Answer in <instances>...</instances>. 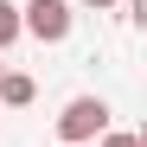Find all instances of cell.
<instances>
[{
	"mask_svg": "<svg viewBox=\"0 0 147 147\" xmlns=\"http://www.w3.org/2000/svg\"><path fill=\"white\" fill-rule=\"evenodd\" d=\"M26 32H19V7L13 0H0V51H7V45H19Z\"/></svg>",
	"mask_w": 147,
	"mask_h": 147,
	"instance_id": "cell-4",
	"label": "cell"
},
{
	"mask_svg": "<svg viewBox=\"0 0 147 147\" xmlns=\"http://www.w3.org/2000/svg\"><path fill=\"white\" fill-rule=\"evenodd\" d=\"M70 7H96V13H115L121 0H70Z\"/></svg>",
	"mask_w": 147,
	"mask_h": 147,
	"instance_id": "cell-6",
	"label": "cell"
},
{
	"mask_svg": "<svg viewBox=\"0 0 147 147\" xmlns=\"http://www.w3.org/2000/svg\"><path fill=\"white\" fill-rule=\"evenodd\" d=\"M32 96H38V83L26 70H0V109H26Z\"/></svg>",
	"mask_w": 147,
	"mask_h": 147,
	"instance_id": "cell-3",
	"label": "cell"
},
{
	"mask_svg": "<svg viewBox=\"0 0 147 147\" xmlns=\"http://www.w3.org/2000/svg\"><path fill=\"white\" fill-rule=\"evenodd\" d=\"M96 147H147V134H134V128H109V134H96Z\"/></svg>",
	"mask_w": 147,
	"mask_h": 147,
	"instance_id": "cell-5",
	"label": "cell"
},
{
	"mask_svg": "<svg viewBox=\"0 0 147 147\" xmlns=\"http://www.w3.org/2000/svg\"><path fill=\"white\" fill-rule=\"evenodd\" d=\"M70 26H77V7L70 0H26L19 7V32L38 38V45H64Z\"/></svg>",
	"mask_w": 147,
	"mask_h": 147,
	"instance_id": "cell-2",
	"label": "cell"
},
{
	"mask_svg": "<svg viewBox=\"0 0 147 147\" xmlns=\"http://www.w3.org/2000/svg\"><path fill=\"white\" fill-rule=\"evenodd\" d=\"M96 134H109V102L102 96H70L58 109V147H96Z\"/></svg>",
	"mask_w": 147,
	"mask_h": 147,
	"instance_id": "cell-1",
	"label": "cell"
},
{
	"mask_svg": "<svg viewBox=\"0 0 147 147\" xmlns=\"http://www.w3.org/2000/svg\"><path fill=\"white\" fill-rule=\"evenodd\" d=\"M0 70H7V64H0Z\"/></svg>",
	"mask_w": 147,
	"mask_h": 147,
	"instance_id": "cell-7",
	"label": "cell"
}]
</instances>
